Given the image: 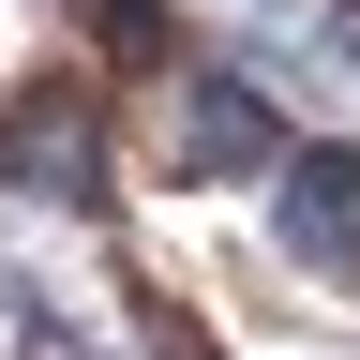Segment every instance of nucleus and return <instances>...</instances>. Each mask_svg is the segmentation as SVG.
<instances>
[{"label":"nucleus","mask_w":360,"mask_h":360,"mask_svg":"<svg viewBox=\"0 0 360 360\" xmlns=\"http://www.w3.org/2000/svg\"><path fill=\"white\" fill-rule=\"evenodd\" d=\"M270 180H285V240L300 255H360V150H300V135H285Z\"/></svg>","instance_id":"nucleus-2"},{"label":"nucleus","mask_w":360,"mask_h":360,"mask_svg":"<svg viewBox=\"0 0 360 360\" xmlns=\"http://www.w3.org/2000/svg\"><path fill=\"white\" fill-rule=\"evenodd\" d=\"M180 165H195V180H270V165H285V120H270L225 60H195V75H180Z\"/></svg>","instance_id":"nucleus-1"},{"label":"nucleus","mask_w":360,"mask_h":360,"mask_svg":"<svg viewBox=\"0 0 360 360\" xmlns=\"http://www.w3.org/2000/svg\"><path fill=\"white\" fill-rule=\"evenodd\" d=\"M0 165H15L30 195H60V210H90V195H105V150H90V120H60V105H30L15 135H0Z\"/></svg>","instance_id":"nucleus-3"}]
</instances>
